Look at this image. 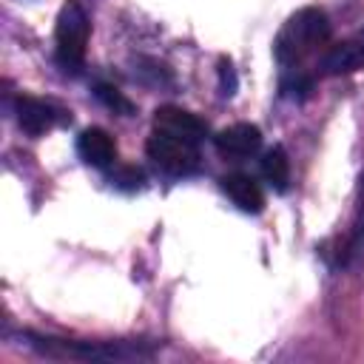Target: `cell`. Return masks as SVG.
<instances>
[{
    "instance_id": "6da1fadb",
    "label": "cell",
    "mask_w": 364,
    "mask_h": 364,
    "mask_svg": "<svg viewBox=\"0 0 364 364\" xmlns=\"http://www.w3.org/2000/svg\"><path fill=\"white\" fill-rule=\"evenodd\" d=\"M327 40H330L327 14L316 6H307V9H299L296 14H290L287 23L279 28L273 54L282 65H296L307 54H313L318 46H324Z\"/></svg>"
},
{
    "instance_id": "7a4b0ae2",
    "label": "cell",
    "mask_w": 364,
    "mask_h": 364,
    "mask_svg": "<svg viewBox=\"0 0 364 364\" xmlns=\"http://www.w3.org/2000/svg\"><path fill=\"white\" fill-rule=\"evenodd\" d=\"M31 347H37L46 355L57 358H82V361H139L151 358L154 347L142 341H68V338H46V336H28Z\"/></svg>"
},
{
    "instance_id": "3957f363",
    "label": "cell",
    "mask_w": 364,
    "mask_h": 364,
    "mask_svg": "<svg viewBox=\"0 0 364 364\" xmlns=\"http://www.w3.org/2000/svg\"><path fill=\"white\" fill-rule=\"evenodd\" d=\"M88 14L77 0H68L60 14H57V28H54V40H57V63L65 71H80L82 60H85V46H88Z\"/></svg>"
},
{
    "instance_id": "277c9868",
    "label": "cell",
    "mask_w": 364,
    "mask_h": 364,
    "mask_svg": "<svg viewBox=\"0 0 364 364\" xmlns=\"http://www.w3.org/2000/svg\"><path fill=\"white\" fill-rule=\"evenodd\" d=\"M145 151L148 156L168 173L173 176H188V173H196L199 171V151L193 142L188 139H179V136H171L165 131H154L145 142Z\"/></svg>"
},
{
    "instance_id": "5b68a950",
    "label": "cell",
    "mask_w": 364,
    "mask_h": 364,
    "mask_svg": "<svg viewBox=\"0 0 364 364\" xmlns=\"http://www.w3.org/2000/svg\"><path fill=\"white\" fill-rule=\"evenodd\" d=\"M154 128L156 131H165V134H171V136H179V139H188V142H199V139H205V134H208V125L196 117V114H191V111H185V108H176V105H162V108H156V114H154Z\"/></svg>"
},
{
    "instance_id": "8992f818",
    "label": "cell",
    "mask_w": 364,
    "mask_h": 364,
    "mask_svg": "<svg viewBox=\"0 0 364 364\" xmlns=\"http://www.w3.org/2000/svg\"><path fill=\"white\" fill-rule=\"evenodd\" d=\"M364 68V31H358L355 37L333 46L321 60H318V71L327 74V77H336V74H350V71H358Z\"/></svg>"
},
{
    "instance_id": "52a82bcc",
    "label": "cell",
    "mask_w": 364,
    "mask_h": 364,
    "mask_svg": "<svg viewBox=\"0 0 364 364\" xmlns=\"http://www.w3.org/2000/svg\"><path fill=\"white\" fill-rule=\"evenodd\" d=\"M213 142H216V151L222 156H228V159H245V156H250V154L259 151L262 131L256 125H250V122H236V125L219 131Z\"/></svg>"
},
{
    "instance_id": "ba28073f",
    "label": "cell",
    "mask_w": 364,
    "mask_h": 364,
    "mask_svg": "<svg viewBox=\"0 0 364 364\" xmlns=\"http://www.w3.org/2000/svg\"><path fill=\"white\" fill-rule=\"evenodd\" d=\"M77 154L82 162L94 165V168H108L117 156V145H114V136L102 128H85L80 136H77Z\"/></svg>"
},
{
    "instance_id": "9c48e42d",
    "label": "cell",
    "mask_w": 364,
    "mask_h": 364,
    "mask_svg": "<svg viewBox=\"0 0 364 364\" xmlns=\"http://www.w3.org/2000/svg\"><path fill=\"white\" fill-rule=\"evenodd\" d=\"M219 185H222V191L230 196V202L239 210L259 213L264 208V196H262V191H259L253 176H247V173H228V176L219 179Z\"/></svg>"
},
{
    "instance_id": "30bf717a",
    "label": "cell",
    "mask_w": 364,
    "mask_h": 364,
    "mask_svg": "<svg viewBox=\"0 0 364 364\" xmlns=\"http://www.w3.org/2000/svg\"><path fill=\"white\" fill-rule=\"evenodd\" d=\"M14 111H17V122H20V128H23L26 134H31V136L46 134V131L57 122V111H54V105L43 102V100H37V97H20Z\"/></svg>"
},
{
    "instance_id": "8fae6325",
    "label": "cell",
    "mask_w": 364,
    "mask_h": 364,
    "mask_svg": "<svg viewBox=\"0 0 364 364\" xmlns=\"http://www.w3.org/2000/svg\"><path fill=\"white\" fill-rule=\"evenodd\" d=\"M262 176L270 182L273 191H287V182H290V159L284 154L282 145H273L264 156H262Z\"/></svg>"
},
{
    "instance_id": "7c38bea8",
    "label": "cell",
    "mask_w": 364,
    "mask_h": 364,
    "mask_svg": "<svg viewBox=\"0 0 364 364\" xmlns=\"http://www.w3.org/2000/svg\"><path fill=\"white\" fill-rule=\"evenodd\" d=\"M94 94H97V100H100L105 108H111L114 114H122V117H131V114H134V102H131L119 88H114V85H108V82H100V85L94 88Z\"/></svg>"
},
{
    "instance_id": "4fadbf2b",
    "label": "cell",
    "mask_w": 364,
    "mask_h": 364,
    "mask_svg": "<svg viewBox=\"0 0 364 364\" xmlns=\"http://www.w3.org/2000/svg\"><path fill=\"white\" fill-rule=\"evenodd\" d=\"M279 91H282V97H287V100H304V97L313 91V80H310L307 74H301V71H293V74H284V77H282Z\"/></svg>"
},
{
    "instance_id": "5bb4252c",
    "label": "cell",
    "mask_w": 364,
    "mask_h": 364,
    "mask_svg": "<svg viewBox=\"0 0 364 364\" xmlns=\"http://www.w3.org/2000/svg\"><path fill=\"white\" fill-rule=\"evenodd\" d=\"M111 182H114L117 188H122V191H136V188H142V182H145V173H142L139 168H134V165H122V168L111 171Z\"/></svg>"
},
{
    "instance_id": "9a60e30c",
    "label": "cell",
    "mask_w": 364,
    "mask_h": 364,
    "mask_svg": "<svg viewBox=\"0 0 364 364\" xmlns=\"http://www.w3.org/2000/svg\"><path fill=\"white\" fill-rule=\"evenodd\" d=\"M219 88H222V97H233L236 94V74H233V65L228 60H219Z\"/></svg>"
}]
</instances>
